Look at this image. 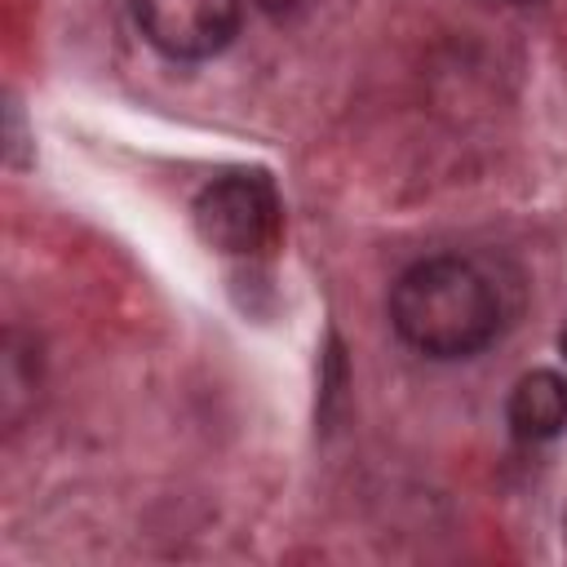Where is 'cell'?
<instances>
[{
	"label": "cell",
	"instance_id": "cell-4",
	"mask_svg": "<svg viewBox=\"0 0 567 567\" xmlns=\"http://www.w3.org/2000/svg\"><path fill=\"white\" fill-rule=\"evenodd\" d=\"M563 425H567V381L549 368L518 377L509 394V430L527 443H540L554 439Z\"/></svg>",
	"mask_w": 567,
	"mask_h": 567
},
{
	"label": "cell",
	"instance_id": "cell-2",
	"mask_svg": "<svg viewBox=\"0 0 567 567\" xmlns=\"http://www.w3.org/2000/svg\"><path fill=\"white\" fill-rule=\"evenodd\" d=\"M190 213H195L199 239L226 257L270 252L279 239V226H284L279 195H275L270 177H261V173H226V177L208 182L195 195Z\"/></svg>",
	"mask_w": 567,
	"mask_h": 567
},
{
	"label": "cell",
	"instance_id": "cell-3",
	"mask_svg": "<svg viewBox=\"0 0 567 567\" xmlns=\"http://www.w3.org/2000/svg\"><path fill=\"white\" fill-rule=\"evenodd\" d=\"M244 0H133V18L142 35L182 62L213 58L239 31Z\"/></svg>",
	"mask_w": 567,
	"mask_h": 567
},
{
	"label": "cell",
	"instance_id": "cell-5",
	"mask_svg": "<svg viewBox=\"0 0 567 567\" xmlns=\"http://www.w3.org/2000/svg\"><path fill=\"white\" fill-rule=\"evenodd\" d=\"M252 4H261V9H270V13H279V9H292L297 0H252Z\"/></svg>",
	"mask_w": 567,
	"mask_h": 567
},
{
	"label": "cell",
	"instance_id": "cell-1",
	"mask_svg": "<svg viewBox=\"0 0 567 567\" xmlns=\"http://www.w3.org/2000/svg\"><path fill=\"white\" fill-rule=\"evenodd\" d=\"M390 319L412 350L430 359H465L496 337L501 306L470 261L430 257L394 284Z\"/></svg>",
	"mask_w": 567,
	"mask_h": 567
}]
</instances>
